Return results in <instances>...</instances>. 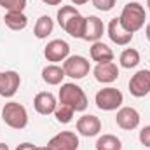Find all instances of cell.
I'll return each instance as SVG.
<instances>
[{
    "label": "cell",
    "instance_id": "24",
    "mask_svg": "<svg viewBox=\"0 0 150 150\" xmlns=\"http://www.w3.org/2000/svg\"><path fill=\"white\" fill-rule=\"evenodd\" d=\"M0 7H4L7 12L11 11H25L26 7V0H0Z\"/></svg>",
    "mask_w": 150,
    "mask_h": 150
},
{
    "label": "cell",
    "instance_id": "18",
    "mask_svg": "<svg viewBox=\"0 0 150 150\" xmlns=\"http://www.w3.org/2000/svg\"><path fill=\"white\" fill-rule=\"evenodd\" d=\"M65 77L67 75H65L63 67H59L56 63H51V65H47V67L42 68V80L45 84H49V86H59V84H63Z\"/></svg>",
    "mask_w": 150,
    "mask_h": 150
},
{
    "label": "cell",
    "instance_id": "13",
    "mask_svg": "<svg viewBox=\"0 0 150 150\" xmlns=\"http://www.w3.org/2000/svg\"><path fill=\"white\" fill-rule=\"evenodd\" d=\"M107 33H108V38L112 40L113 44L117 45H127L131 40H133V33H129L119 21V18H113L110 19L108 26H107Z\"/></svg>",
    "mask_w": 150,
    "mask_h": 150
},
{
    "label": "cell",
    "instance_id": "8",
    "mask_svg": "<svg viewBox=\"0 0 150 150\" xmlns=\"http://www.w3.org/2000/svg\"><path fill=\"white\" fill-rule=\"evenodd\" d=\"M129 93L134 98H143L150 93V70H138L129 80Z\"/></svg>",
    "mask_w": 150,
    "mask_h": 150
},
{
    "label": "cell",
    "instance_id": "3",
    "mask_svg": "<svg viewBox=\"0 0 150 150\" xmlns=\"http://www.w3.org/2000/svg\"><path fill=\"white\" fill-rule=\"evenodd\" d=\"M58 98H59V103L72 107L75 112H84L87 108V96H86V93L82 91V87H79L74 82L61 84Z\"/></svg>",
    "mask_w": 150,
    "mask_h": 150
},
{
    "label": "cell",
    "instance_id": "19",
    "mask_svg": "<svg viewBox=\"0 0 150 150\" xmlns=\"http://www.w3.org/2000/svg\"><path fill=\"white\" fill-rule=\"evenodd\" d=\"M7 28L14 30V32H19V30H25L26 25H28V18L25 12L21 11H11V12H5V18H4Z\"/></svg>",
    "mask_w": 150,
    "mask_h": 150
},
{
    "label": "cell",
    "instance_id": "12",
    "mask_svg": "<svg viewBox=\"0 0 150 150\" xmlns=\"http://www.w3.org/2000/svg\"><path fill=\"white\" fill-rule=\"evenodd\" d=\"M77 131H79V134H82V136H86V138L96 136V134H100V131H101V120H100L96 115L86 113V115H82V117L77 120Z\"/></svg>",
    "mask_w": 150,
    "mask_h": 150
},
{
    "label": "cell",
    "instance_id": "2",
    "mask_svg": "<svg viewBox=\"0 0 150 150\" xmlns=\"http://www.w3.org/2000/svg\"><path fill=\"white\" fill-rule=\"evenodd\" d=\"M145 19H147V11L140 2H127L119 16L120 25L133 35L143 28Z\"/></svg>",
    "mask_w": 150,
    "mask_h": 150
},
{
    "label": "cell",
    "instance_id": "7",
    "mask_svg": "<svg viewBox=\"0 0 150 150\" xmlns=\"http://www.w3.org/2000/svg\"><path fill=\"white\" fill-rule=\"evenodd\" d=\"M44 56L47 61L51 63H59V61H65L68 56H70V45L68 42L61 40V38H56V40H51L47 42L45 49H44Z\"/></svg>",
    "mask_w": 150,
    "mask_h": 150
},
{
    "label": "cell",
    "instance_id": "4",
    "mask_svg": "<svg viewBox=\"0 0 150 150\" xmlns=\"http://www.w3.org/2000/svg\"><path fill=\"white\" fill-rule=\"evenodd\" d=\"M2 120L12 129H25L28 124V112L18 101H9L2 108Z\"/></svg>",
    "mask_w": 150,
    "mask_h": 150
},
{
    "label": "cell",
    "instance_id": "30",
    "mask_svg": "<svg viewBox=\"0 0 150 150\" xmlns=\"http://www.w3.org/2000/svg\"><path fill=\"white\" fill-rule=\"evenodd\" d=\"M145 35H147V38H149V42H150V23L147 25V28H145Z\"/></svg>",
    "mask_w": 150,
    "mask_h": 150
},
{
    "label": "cell",
    "instance_id": "32",
    "mask_svg": "<svg viewBox=\"0 0 150 150\" xmlns=\"http://www.w3.org/2000/svg\"><path fill=\"white\" fill-rule=\"evenodd\" d=\"M35 150H51V149H49V147L45 145V147H37V149H35Z\"/></svg>",
    "mask_w": 150,
    "mask_h": 150
},
{
    "label": "cell",
    "instance_id": "14",
    "mask_svg": "<svg viewBox=\"0 0 150 150\" xmlns=\"http://www.w3.org/2000/svg\"><path fill=\"white\" fill-rule=\"evenodd\" d=\"M94 79L101 84H112L119 77V67L113 61H107V63H98L93 70Z\"/></svg>",
    "mask_w": 150,
    "mask_h": 150
},
{
    "label": "cell",
    "instance_id": "5",
    "mask_svg": "<svg viewBox=\"0 0 150 150\" xmlns=\"http://www.w3.org/2000/svg\"><path fill=\"white\" fill-rule=\"evenodd\" d=\"M94 103H96V107H98L100 110H103V112H112V110H117V108L122 107L124 96H122V93H120L117 87L108 86V87H103V89H100V91L96 93Z\"/></svg>",
    "mask_w": 150,
    "mask_h": 150
},
{
    "label": "cell",
    "instance_id": "23",
    "mask_svg": "<svg viewBox=\"0 0 150 150\" xmlns=\"http://www.w3.org/2000/svg\"><path fill=\"white\" fill-rule=\"evenodd\" d=\"M74 113H75V110L72 108V107L63 105V103H58V107H56V110H54V117H56L58 122H61V124H68V122H72Z\"/></svg>",
    "mask_w": 150,
    "mask_h": 150
},
{
    "label": "cell",
    "instance_id": "26",
    "mask_svg": "<svg viewBox=\"0 0 150 150\" xmlns=\"http://www.w3.org/2000/svg\"><path fill=\"white\" fill-rule=\"evenodd\" d=\"M140 143L143 145V147H147V149H150V126H145L142 131H140Z\"/></svg>",
    "mask_w": 150,
    "mask_h": 150
},
{
    "label": "cell",
    "instance_id": "1",
    "mask_svg": "<svg viewBox=\"0 0 150 150\" xmlns=\"http://www.w3.org/2000/svg\"><path fill=\"white\" fill-rule=\"evenodd\" d=\"M58 25L61 30H65L70 37L82 38L84 37V26H86V18L75 9L74 5H61V9L56 14Z\"/></svg>",
    "mask_w": 150,
    "mask_h": 150
},
{
    "label": "cell",
    "instance_id": "33",
    "mask_svg": "<svg viewBox=\"0 0 150 150\" xmlns=\"http://www.w3.org/2000/svg\"><path fill=\"white\" fill-rule=\"evenodd\" d=\"M147 7H149V11H150V0H147Z\"/></svg>",
    "mask_w": 150,
    "mask_h": 150
},
{
    "label": "cell",
    "instance_id": "20",
    "mask_svg": "<svg viewBox=\"0 0 150 150\" xmlns=\"http://www.w3.org/2000/svg\"><path fill=\"white\" fill-rule=\"evenodd\" d=\"M52 30H54V21L49 16H40L33 26V35L40 40H44L52 33Z\"/></svg>",
    "mask_w": 150,
    "mask_h": 150
},
{
    "label": "cell",
    "instance_id": "9",
    "mask_svg": "<svg viewBox=\"0 0 150 150\" xmlns=\"http://www.w3.org/2000/svg\"><path fill=\"white\" fill-rule=\"evenodd\" d=\"M115 122L124 131H133L140 126V113L133 107H120L115 115Z\"/></svg>",
    "mask_w": 150,
    "mask_h": 150
},
{
    "label": "cell",
    "instance_id": "22",
    "mask_svg": "<svg viewBox=\"0 0 150 150\" xmlns=\"http://www.w3.org/2000/svg\"><path fill=\"white\" fill-rule=\"evenodd\" d=\"M96 150H122V142L115 134H103L96 140Z\"/></svg>",
    "mask_w": 150,
    "mask_h": 150
},
{
    "label": "cell",
    "instance_id": "25",
    "mask_svg": "<svg viewBox=\"0 0 150 150\" xmlns=\"http://www.w3.org/2000/svg\"><path fill=\"white\" fill-rule=\"evenodd\" d=\"M93 2V5L98 9V11H101V12H108V11H112L113 5H115V2L117 0H91Z\"/></svg>",
    "mask_w": 150,
    "mask_h": 150
},
{
    "label": "cell",
    "instance_id": "27",
    "mask_svg": "<svg viewBox=\"0 0 150 150\" xmlns=\"http://www.w3.org/2000/svg\"><path fill=\"white\" fill-rule=\"evenodd\" d=\"M37 147L33 145V143H28V142H25V143H21V145H18L16 150H35Z\"/></svg>",
    "mask_w": 150,
    "mask_h": 150
},
{
    "label": "cell",
    "instance_id": "31",
    "mask_svg": "<svg viewBox=\"0 0 150 150\" xmlns=\"http://www.w3.org/2000/svg\"><path fill=\"white\" fill-rule=\"evenodd\" d=\"M0 150H11V149H9L5 143H0Z\"/></svg>",
    "mask_w": 150,
    "mask_h": 150
},
{
    "label": "cell",
    "instance_id": "29",
    "mask_svg": "<svg viewBox=\"0 0 150 150\" xmlns=\"http://www.w3.org/2000/svg\"><path fill=\"white\" fill-rule=\"evenodd\" d=\"M89 0H72V4L74 5H84V4H87Z\"/></svg>",
    "mask_w": 150,
    "mask_h": 150
},
{
    "label": "cell",
    "instance_id": "15",
    "mask_svg": "<svg viewBox=\"0 0 150 150\" xmlns=\"http://www.w3.org/2000/svg\"><path fill=\"white\" fill-rule=\"evenodd\" d=\"M33 107L40 115H51V113H54L56 107H58L56 96L52 93H47V91L37 93L33 98Z\"/></svg>",
    "mask_w": 150,
    "mask_h": 150
},
{
    "label": "cell",
    "instance_id": "21",
    "mask_svg": "<svg viewBox=\"0 0 150 150\" xmlns=\"http://www.w3.org/2000/svg\"><path fill=\"white\" fill-rule=\"evenodd\" d=\"M119 63H120V67L122 68H134V67H138V63H140V52L136 51V49H133V47H127V49H124L122 52H120V56H119Z\"/></svg>",
    "mask_w": 150,
    "mask_h": 150
},
{
    "label": "cell",
    "instance_id": "17",
    "mask_svg": "<svg viewBox=\"0 0 150 150\" xmlns=\"http://www.w3.org/2000/svg\"><path fill=\"white\" fill-rule=\"evenodd\" d=\"M89 56L93 61L96 63H107V61H113V51L101 40L93 42L91 49H89Z\"/></svg>",
    "mask_w": 150,
    "mask_h": 150
},
{
    "label": "cell",
    "instance_id": "11",
    "mask_svg": "<svg viewBox=\"0 0 150 150\" xmlns=\"http://www.w3.org/2000/svg\"><path fill=\"white\" fill-rule=\"evenodd\" d=\"M47 147L51 150H77L79 149V136L74 131H61L49 140Z\"/></svg>",
    "mask_w": 150,
    "mask_h": 150
},
{
    "label": "cell",
    "instance_id": "28",
    "mask_svg": "<svg viewBox=\"0 0 150 150\" xmlns=\"http://www.w3.org/2000/svg\"><path fill=\"white\" fill-rule=\"evenodd\" d=\"M40 2H44V4H47V5H59L63 0H40Z\"/></svg>",
    "mask_w": 150,
    "mask_h": 150
},
{
    "label": "cell",
    "instance_id": "6",
    "mask_svg": "<svg viewBox=\"0 0 150 150\" xmlns=\"http://www.w3.org/2000/svg\"><path fill=\"white\" fill-rule=\"evenodd\" d=\"M63 70L67 77H72L75 80L84 79L86 75L91 72V63L84 58V56H68L63 61Z\"/></svg>",
    "mask_w": 150,
    "mask_h": 150
},
{
    "label": "cell",
    "instance_id": "10",
    "mask_svg": "<svg viewBox=\"0 0 150 150\" xmlns=\"http://www.w3.org/2000/svg\"><path fill=\"white\" fill-rule=\"evenodd\" d=\"M21 86V77L14 70L0 72V96L4 98H12Z\"/></svg>",
    "mask_w": 150,
    "mask_h": 150
},
{
    "label": "cell",
    "instance_id": "16",
    "mask_svg": "<svg viewBox=\"0 0 150 150\" xmlns=\"http://www.w3.org/2000/svg\"><path fill=\"white\" fill-rule=\"evenodd\" d=\"M105 25L98 16H87L86 18V26H84V40L87 42H98L103 37Z\"/></svg>",
    "mask_w": 150,
    "mask_h": 150
},
{
    "label": "cell",
    "instance_id": "34",
    "mask_svg": "<svg viewBox=\"0 0 150 150\" xmlns=\"http://www.w3.org/2000/svg\"><path fill=\"white\" fill-rule=\"evenodd\" d=\"M149 61H150V59H149Z\"/></svg>",
    "mask_w": 150,
    "mask_h": 150
}]
</instances>
